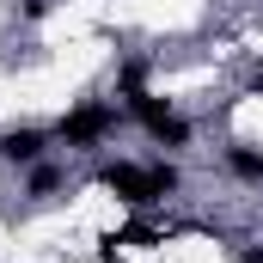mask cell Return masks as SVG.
Segmentation results:
<instances>
[{
  "label": "cell",
  "mask_w": 263,
  "mask_h": 263,
  "mask_svg": "<svg viewBox=\"0 0 263 263\" xmlns=\"http://www.w3.org/2000/svg\"><path fill=\"white\" fill-rule=\"evenodd\" d=\"M239 263H263V251H245V257H239Z\"/></svg>",
  "instance_id": "obj_12"
},
{
  "label": "cell",
  "mask_w": 263,
  "mask_h": 263,
  "mask_svg": "<svg viewBox=\"0 0 263 263\" xmlns=\"http://www.w3.org/2000/svg\"><path fill=\"white\" fill-rule=\"evenodd\" d=\"M251 92H257V98H263V67H257V73H251Z\"/></svg>",
  "instance_id": "obj_11"
},
{
  "label": "cell",
  "mask_w": 263,
  "mask_h": 263,
  "mask_svg": "<svg viewBox=\"0 0 263 263\" xmlns=\"http://www.w3.org/2000/svg\"><path fill=\"white\" fill-rule=\"evenodd\" d=\"M227 172H233L239 184H263V153L245 147V141H233V147H227Z\"/></svg>",
  "instance_id": "obj_5"
},
{
  "label": "cell",
  "mask_w": 263,
  "mask_h": 263,
  "mask_svg": "<svg viewBox=\"0 0 263 263\" xmlns=\"http://www.w3.org/2000/svg\"><path fill=\"white\" fill-rule=\"evenodd\" d=\"M49 6H55V0H25V18L37 25V18H49Z\"/></svg>",
  "instance_id": "obj_10"
},
{
  "label": "cell",
  "mask_w": 263,
  "mask_h": 263,
  "mask_svg": "<svg viewBox=\"0 0 263 263\" xmlns=\"http://www.w3.org/2000/svg\"><path fill=\"white\" fill-rule=\"evenodd\" d=\"M49 135L67 141V147H98L104 135H117V104H80V110H67Z\"/></svg>",
  "instance_id": "obj_2"
},
{
  "label": "cell",
  "mask_w": 263,
  "mask_h": 263,
  "mask_svg": "<svg viewBox=\"0 0 263 263\" xmlns=\"http://www.w3.org/2000/svg\"><path fill=\"white\" fill-rule=\"evenodd\" d=\"M49 141H55V135H49V129H37V123L0 129V159H6V165H37V159L49 153Z\"/></svg>",
  "instance_id": "obj_3"
},
{
  "label": "cell",
  "mask_w": 263,
  "mask_h": 263,
  "mask_svg": "<svg viewBox=\"0 0 263 263\" xmlns=\"http://www.w3.org/2000/svg\"><path fill=\"white\" fill-rule=\"evenodd\" d=\"M153 239H159V233H153L147 220H129V227H123V233H110L104 245H153Z\"/></svg>",
  "instance_id": "obj_8"
},
{
  "label": "cell",
  "mask_w": 263,
  "mask_h": 263,
  "mask_svg": "<svg viewBox=\"0 0 263 263\" xmlns=\"http://www.w3.org/2000/svg\"><path fill=\"white\" fill-rule=\"evenodd\" d=\"M117 86H123V92H141V86H147V62H141V55H129V62H123V73H117Z\"/></svg>",
  "instance_id": "obj_9"
},
{
  "label": "cell",
  "mask_w": 263,
  "mask_h": 263,
  "mask_svg": "<svg viewBox=\"0 0 263 263\" xmlns=\"http://www.w3.org/2000/svg\"><path fill=\"white\" fill-rule=\"evenodd\" d=\"M67 178H62V165H49V159H37V165H31V196L43 202V196H55V190H62Z\"/></svg>",
  "instance_id": "obj_6"
},
{
  "label": "cell",
  "mask_w": 263,
  "mask_h": 263,
  "mask_svg": "<svg viewBox=\"0 0 263 263\" xmlns=\"http://www.w3.org/2000/svg\"><path fill=\"white\" fill-rule=\"evenodd\" d=\"M123 110H129L141 129H159V123L172 117V98H159V92H147V86H141V92H123Z\"/></svg>",
  "instance_id": "obj_4"
},
{
  "label": "cell",
  "mask_w": 263,
  "mask_h": 263,
  "mask_svg": "<svg viewBox=\"0 0 263 263\" xmlns=\"http://www.w3.org/2000/svg\"><path fill=\"white\" fill-rule=\"evenodd\" d=\"M98 184L110 190V196L123 202V208H153V202L178 196L184 190V172L178 165H129V159H110V165H98Z\"/></svg>",
  "instance_id": "obj_1"
},
{
  "label": "cell",
  "mask_w": 263,
  "mask_h": 263,
  "mask_svg": "<svg viewBox=\"0 0 263 263\" xmlns=\"http://www.w3.org/2000/svg\"><path fill=\"white\" fill-rule=\"evenodd\" d=\"M98 263H117V257H98Z\"/></svg>",
  "instance_id": "obj_13"
},
{
  "label": "cell",
  "mask_w": 263,
  "mask_h": 263,
  "mask_svg": "<svg viewBox=\"0 0 263 263\" xmlns=\"http://www.w3.org/2000/svg\"><path fill=\"white\" fill-rule=\"evenodd\" d=\"M153 135V141H159V147H190V123H184V117H178V110H172V117H165V123H159V129H147Z\"/></svg>",
  "instance_id": "obj_7"
}]
</instances>
